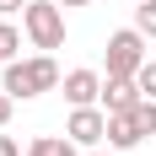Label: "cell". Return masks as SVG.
I'll return each instance as SVG.
<instances>
[{
    "instance_id": "6da1fadb",
    "label": "cell",
    "mask_w": 156,
    "mask_h": 156,
    "mask_svg": "<svg viewBox=\"0 0 156 156\" xmlns=\"http://www.w3.org/2000/svg\"><path fill=\"white\" fill-rule=\"evenodd\" d=\"M0 86L16 97V102H27V97H38V92H54L59 86V65H54V54H38V59H11L5 65V76H0Z\"/></svg>"
},
{
    "instance_id": "7a4b0ae2",
    "label": "cell",
    "mask_w": 156,
    "mask_h": 156,
    "mask_svg": "<svg viewBox=\"0 0 156 156\" xmlns=\"http://www.w3.org/2000/svg\"><path fill=\"white\" fill-rule=\"evenodd\" d=\"M22 27H27V38L38 48H59L65 43V11H59V0H27Z\"/></svg>"
},
{
    "instance_id": "3957f363",
    "label": "cell",
    "mask_w": 156,
    "mask_h": 156,
    "mask_svg": "<svg viewBox=\"0 0 156 156\" xmlns=\"http://www.w3.org/2000/svg\"><path fill=\"white\" fill-rule=\"evenodd\" d=\"M151 59L145 54V32L140 27H124L108 38V76H140V65Z\"/></svg>"
},
{
    "instance_id": "277c9868",
    "label": "cell",
    "mask_w": 156,
    "mask_h": 156,
    "mask_svg": "<svg viewBox=\"0 0 156 156\" xmlns=\"http://www.w3.org/2000/svg\"><path fill=\"white\" fill-rule=\"evenodd\" d=\"M65 135L76 145H97L108 140V108H97V102H86V108H70V124H65Z\"/></svg>"
},
{
    "instance_id": "5b68a950",
    "label": "cell",
    "mask_w": 156,
    "mask_h": 156,
    "mask_svg": "<svg viewBox=\"0 0 156 156\" xmlns=\"http://www.w3.org/2000/svg\"><path fill=\"white\" fill-rule=\"evenodd\" d=\"M140 97L145 92H140L135 76H108V81H102V108H108V113H129Z\"/></svg>"
},
{
    "instance_id": "8992f818",
    "label": "cell",
    "mask_w": 156,
    "mask_h": 156,
    "mask_svg": "<svg viewBox=\"0 0 156 156\" xmlns=\"http://www.w3.org/2000/svg\"><path fill=\"white\" fill-rule=\"evenodd\" d=\"M65 102H70V108L102 102V76H97V70H70V76H65Z\"/></svg>"
},
{
    "instance_id": "52a82bcc",
    "label": "cell",
    "mask_w": 156,
    "mask_h": 156,
    "mask_svg": "<svg viewBox=\"0 0 156 156\" xmlns=\"http://www.w3.org/2000/svg\"><path fill=\"white\" fill-rule=\"evenodd\" d=\"M145 135H140V124H135V113H108V145L113 151H135Z\"/></svg>"
},
{
    "instance_id": "ba28073f",
    "label": "cell",
    "mask_w": 156,
    "mask_h": 156,
    "mask_svg": "<svg viewBox=\"0 0 156 156\" xmlns=\"http://www.w3.org/2000/svg\"><path fill=\"white\" fill-rule=\"evenodd\" d=\"M32 151L38 156H76V140H70V135H38Z\"/></svg>"
},
{
    "instance_id": "9c48e42d",
    "label": "cell",
    "mask_w": 156,
    "mask_h": 156,
    "mask_svg": "<svg viewBox=\"0 0 156 156\" xmlns=\"http://www.w3.org/2000/svg\"><path fill=\"white\" fill-rule=\"evenodd\" d=\"M135 124H140V135H156V97H140V102H135Z\"/></svg>"
},
{
    "instance_id": "30bf717a",
    "label": "cell",
    "mask_w": 156,
    "mask_h": 156,
    "mask_svg": "<svg viewBox=\"0 0 156 156\" xmlns=\"http://www.w3.org/2000/svg\"><path fill=\"white\" fill-rule=\"evenodd\" d=\"M16 48H22V32H16L11 22H0V65H11V59H16Z\"/></svg>"
},
{
    "instance_id": "8fae6325",
    "label": "cell",
    "mask_w": 156,
    "mask_h": 156,
    "mask_svg": "<svg viewBox=\"0 0 156 156\" xmlns=\"http://www.w3.org/2000/svg\"><path fill=\"white\" fill-rule=\"evenodd\" d=\"M135 27H140L145 38H156V0H140V5H135Z\"/></svg>"
},
{
    "instance_id": "7c38bea8",
    "label": "cell",
    "mask_w": 156,
    "mask_h": 156,
    "mask_svg": "<svg viewBox=\"0 0 156 156\" xmlns=\"http://www.w3.org/2000/svg\"><path fill=\"white\" fill-rule=\"evenodd\" d=\"M135 81H140V92H145V97H156V59H145Z\"/></svg>"
},
{
    "instance_id": "4fadbf2b",
    "label": "cell",
    "mask_w": 156,
    "mask_h": 156,
    "mask_svg": "<svg viewBox=\"0 0 156 156\" xmlns=\"http://www.w3.org/2000/svg\"><path fill=\"white\" fill-rule=\"evenodd\" d=\"M11 108H16V97H11V92H5V86H0V129L11 124Z\"/></svg>"
},
{
    "instance_id": "5bb4252c",
    "label": "cell",
    "mask_w": 156,
    "mask_h": 156,
    "mask_svg": "<svg viewBox=\"0 0 156 156\" xmlns=\"http://www.w3.org/2000/svg\"><path fill=\"white\" fill-rule=\"evenodd\" d=\"M16 11H27V0H0V16H16Z\"/></svg>"
},
{
    "instance_id": "9a60e30c",
    "label": "cell",
    "mask_w": 156,
    "mask_h": 156,
    "mask_svg": "<svg viewBox=\"0 0 156 156\" xmlns=\"http://www.w3.org/2000/svg\"><path fill=\"white\" fill-rule=\"evenodd\" d=\"M0 156H22V151H16V140H11V135H0Z\"/></svg>"
},
{
    "instance_id": "2e32d148",
    "label": "cell",
    "mask_w": 156,
    "mask_h": 156,
    "mask_svg": "<svg viewBox=\"0 0 156 156\" xmlns=\"http://www.w3.org/2000/svg\"><path fill=\"white\" fill-rule=\"evenodd\" d=\"M59 5H86V0H59Z\"/></svg>"
},
{
    "instance_id": "e0dca14e",
    "label": "cell",
    "mask_w": 156,
    "mask_h": 156,
    "mask_svg": "<svg viewBox=\"0 0 156 156\" xmlns=\"http://www.w3.org/2000/svg\"><path fill=\"white\" fill-rule=\"evenodd\" d=\"M27 156H38V151H27Z\"/></svg>"
},
{
    "instance_id": "ac0fdd59",
    "label": "cell",
    "mask_w": 156,
    "mask_h": 156,
    "mask_svg": "<svg viewBox=\"0 0 156 156\" xmlns=\"http://www.w3.org/2000/svg\"><path fill=\"white\" fill-rule=\"evenodd\" d=\"M92 156H97V151H92Z\"/></svg>"
}]
</instances>
